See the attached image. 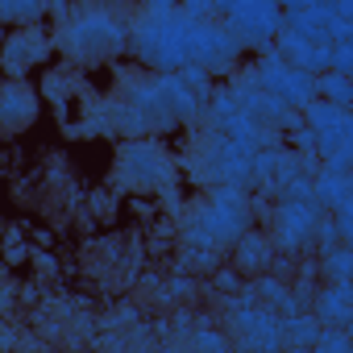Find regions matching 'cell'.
Listing matches in <instances>:
<instances>
[{"instance_id": "cell-7", "label": "cell", "mask_w": 353, "mask_h": 353, "mask_svg": "<svg viewBox=\"0 0 353 353\" xmlns=\"http://www.w3.org/2000/svg\"><path fill=\"white\" fill-rule=\"evenodd\" d=\"M237 262H241V270H262L266 262H270V241L266 237H241V245H237Z\"/></svg>"}, {"instance_id": "cell-3", "label": "cell", "mask_w": 353, "mask_h": 353, "mask_svg": "<svg viewBox=\"0 0 353 353\" xmlns=\"http://www.w3.org/2000/svg\"><path fill=\"white\" fill-rule=\"evenodd\" d=\"M38 112H42V96L30 79H0V145L30 133Z\"/></svg>"}, {"instance_id": "cell-6", "label": "cell", "mask_w": 353, "mask_h": 353, "mask_svg": "<svg viewBox=\"0 0 353 353\" xmlns=\"http://www.w3.org/2000/svg\"><path fill=\"white\" fill-rule=\"evenodd\" d=\"M42 17H46V5H38V0H21V5H9V0H0V30H5V26L26 30V26H38Z\"/></svg>"}, {"instance_id": "cell-10", "label": "cell", "mask_w": 353, "mask_h": 353, "mask_svg": "<svg viewBox=\"0 0 353 353\" xmlns=\"http://www.w3.org/2000/svg\"><path fill=\"white\" fill-rule=\"evenodd\" d=\"M345 262H349V254H345V250H336V254L328 258V274H332L336 283H345Z\"/></svg>"}, {"instance_id": "cell-8", "label": "cell", "mask_w": 353, "mask_h": 353, "mask_svg": "<svg viewBox=\"0 0 353 353\" xmlns=\"http://www.w3.org/2000/svg\"><path fill=\"white\" fill-rule=\"evenodd\" d=\"M320 92H328L336 108H345V104H349V83H345L341 75H320Z\"/></svg>"}, {"instance_id": "cell-9", "label": "cell", "mask_w": 353, "mask_h": 353, "mask_svg": "<svg viewBox=\"0 0 353 353\" xmlns=\"http://www.w3.org/2000/svg\"><path fill=\"white\" fill-rule=\"evenodd\" d=\"M324 299H328V303H320V316H324V320H336V324H341V320H345V303H341V299H345V283H341V287H336L332 295H324Z\"/></svg>"}, {"instance_id": "cell-1", "label": "cell", "mask_w": 353, "mask_h": 353, "mask_svg": "<svg viewBox=\"0 0 353 353\" xmlns=\"http://www.w3.org/2000/svg\"><path fill=\"white\" fill-rule=\"evenodd\" d=\"M54 17H63V26L54 30V46L63 50V59L71 67H108L121 59L125 42H129V26L121 17V9L108 5H79V9H46Z\"/></svg>"}, {"instance_id": "cell-2", "label": "cell", "mask_w": 353, "mask_h": 353, "mask_svg": "<svg viewBox=\"0 0 353 353\" xmlns=\"http://www.w3.org/2000/svg\"><path fill=\"white\" fill-rule=\"evenodd\" d=\"M170 154L158 145V141H145V137H133L117 150L112 158V174L108 183L117 192H129V196H150V192H162L170 183Z\"/></svg>"}, {"instance_id": "cell-4", "label": "cell", "mask_w": 353, "mask_h": 353, "mask_svg": "<svg viewBox=\"0 0 353 353\" xmlns=\"http://www.w3.org/2000/svg\"><path fill=\"white\" fill-rule=\"evenodd\" d=\"M50 34L38 30V26H26V30H13L0 42V67H5V79H26L34 67L46 63L50 54Z\"/></svg>"}, {"instance_id": "cell-11", "label": "cell", "mask_w": 353, "mask_h": 353, "mask_svg": "<svg viewBox=\"0 0 353 353\" xmlns=\"http://www.w3.org/2000/svg\"><path fill=\"white\" fill-rule=\"evenodd\" d=\"M0 42H5V30H0Z\"/></svg>"}, {"instance_id": "cell-5", "label": "cell", "mask_w": 353, "mask_h": 353, "mask_svg": "<svg viewBox=\"0 0 353 353\" xmlns=\"http://www.w3.org/2000/svg\"><path fill=\"white\" fill-rule=\"evenodd\" d=\"M133 266H137V245L133 241H121V237H96L92 245H83V274H92L96 283L104 279V270H117V287H125L133 279Z\"/></svg>"}]
</instances>
